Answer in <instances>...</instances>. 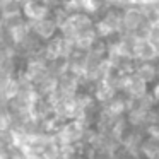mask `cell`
I'll return each mask as SVG.
<instances>
[{"mask_svg": "<svg viewBox=\"0 0 159 159\" xmlns=\"http://www.w3.org/2000/svg\"><path fill=\"white\" fill-rule=\"evenodd\" d=\"M21 16L26 21H41L45 17H50L52 14V5L46 0H22L21 5Z\"/></svg>", "mask_w": 159, "mask_h": 159, "instance_id": "1", "label": "cell"}, {"mask_svg": "<svg viewBox=\"0 0 159 159\" xmlns=\"http://www.w3.org/2000/svg\"><path fill=\"white\" fill-rule=\"evenodd\" d=\"M29 26H31V31L41 41H48L50 38H53L58 33V24L52 17H45L41 21H33V22H29Z\"/></svg>", "mask_w": 159, "mask_h": 159, "instance_id": "2", "label": "cell"}, {"mask_svg": "<svg viewBox=\"0 0 159 159\" xmlns=\"http://www.w3.org/2000/svg\"><path fill=\"white\" fill-rule=\"evenodd\" d=\"M58 2H69V0H58Z\"/></svg>", "mask_w": 159, "mask_h": 159, "instance_id": "3", "label": "cell"}, {"mask_svg": "<svg viewBox=\"0 0 159 159\" xmlns=\"http://www.w3.org/2000/svg\"><path fill=\"white\" fill-rule=\"evenodd\" d=\"M17 2H19V4H21V2H22V0H17Z\"/></svg>", "mask_w": 159, "mask_h": 159, "instance_id": "4", "label": "cell"}]
</instances>
